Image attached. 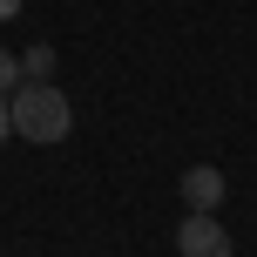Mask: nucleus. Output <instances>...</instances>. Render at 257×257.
<instances>
[{
  "label": "nucleus",
  "instance_id": "423d86ee",
  "mask_svg": "<svg viewBox=\"0 0 257 257\" xmlns=\"http://www.w3.org/2000/svg\"><path fill=\"white\" fill-rule=\"evenodd\" d=\"M14 136V115H7V95H0V142Z\"/></svg>",
  "mask_w": 257,
  "mask_h": 257
},
{
  "label": "nucleus",
  "instance_id": "f03ea898",
  "mask_svg": "<svg viewBox=\"0 0 257 257\" xmlns=\"http://www.w3.org/2000/svg\"><path fill=\"white\" fill-rule=\"evenodd\" d=\"M176 257H237V250H230V230H223L217 217L190 210V217L176 223Z\"/></svg>",
  "mask_w": 257,
  "mask_h": 257
},
{
  "label": "nucleus",
  "instance_id": "20e7f679",
  "mask_svg": "<svg viewBox=\"0 0 257 257\" xmlns=\"http://www.w3.org/2000/svg\"><path fill=\"white\" fill-rule=\"evenodd\" d=\"M21 75L27 81H54V48H48V41H34V48L21 54Z\"/></svg>",
  "mask_w": 257,
  "mask_h": 257
},
{
  "label": "nucleus",
  "instance_id": "7ed1b4c3",
  "mask_svg": "<svg viewBox=\"0 0 257 257\" xmlns=\"http://www.w3.org/2000/svg\"><path fill=\"white\" fill-rule=\"evenodd\" d=\"M183 203H190V210H203V217H217V203H223V169L190 163V169H183Z\"/></svg>",
  "mask_w": 257,
  "mask_h": 257
},
{
  "label": "nucleus",
  "instance_id": "f257e3e1",
  "mask_svg": "<svg viewBox=\"0 0 257 257\" xmlns=\"http://www.w3.org/2000/svg\"><path fill=\"white\" fill-rule=\"evenodd\" d=\"M7 115H14V136L34 142V149L68 142V128H75V108H68V95L54 88V81H21V88L7 95Z\"/></svg>",
  "mask_w": 257,
  "mask_h": 257
},
{
  "label": "nucleus",
  "instance_id": "39448f33",
  "mask_svg": "<svg viewBox=\"0 0 257 257\" xmlns=\"http://www.w3.org/2000/svg\"><path fill=\"white\" fill-rule=\"evenodd\" d=\"M21 54H7V48H0V95H14V88H21Z\"/></svg>",
  "mask_w": 257,
  "mask_h": 257
},
{
  "label": "nucleus",
  "instance_id": "0eeeda50",
  "mask_svg": "<svg viewBox=\"0 0 257 257\" xmlns=\"http://www.w3.org/2000/svg\"><path fill=\"white\" fill-rule=\"evenodd\" d=\"M14 14H21V0H0V21H14Z\"/></svg>",
  "mask_w": 257,
  "mask_h": 257
}]
</instances>
